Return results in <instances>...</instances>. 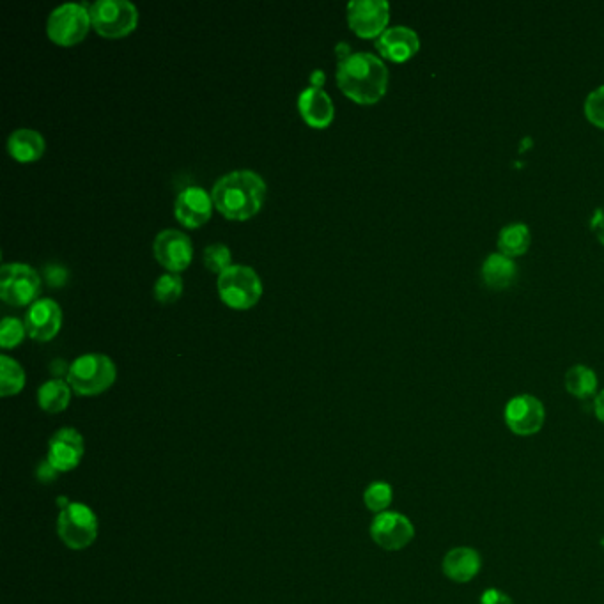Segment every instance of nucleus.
<instances>
[{
    "label": "nucleus",
    "mask_w": 604,
    "mask_h": 604,
    "mask_svg": "<svg viewBox=\"0 0 604 604\" xmlns=\"http://www.w3.org/2000/svg\"><path fill=\"white\" fill-rule=\"evenodd\" d=\"M84 452L86 443L82 434L73 427H64L50 438L47 461L59 473L71 472L80 465Z\"/></svg>",
    "instance_id": "obj_13"
},
{
    "label": "nucleus",
    "mask_w": 604,
    "mask_h": 604,
    "mask_svg": "<svg viewBox=\"0 0 604 604\" xmlns=\"http://www.w3.org/2000/svg\"><path fill=\"white\" fill-rule=\"evenodd\" d=\"M390 4L387 0H351L348 4L349 27L362 38H380L387 31Z\"/></svg>",
    "instance_id": "obj_11"
},
{
    "label": "nucleus",
    "mask_w": 604,
    "mask_h": 604,
    "mask_svg": "<svg viewBox=\"0 0 604 604\" xmlns=\"http://www.w3.org/2000/svg\"><path fill=\"white\" fill-rule=\"evenodd\" d=\"M337 84L351 100L371 105L387 93V64L371 52H351L337 62Z\"/></svg>",
    "instance_id": "obj_1"
},
{
    "label": "nucleus",
    "mask_w": 604,
    "mask_h": 604,
    "mask_svg": "<svg viewBox=\"0 0 604 604\" xmlns=\"http://www.w3.org/2000/svg\"><path fill=\"white\" fill-rule=\"evenodd\" d=\"M45 275H47L50 286H62L66 282V279H68V270L64 266H61V264H52V266H47Z\"/></svg>",
    "instance_id": "obj_30"
},
{
    "label": "nucleus",
    "mask_w": 604,
    "mask_h": 604,
    "mask_svg": "<svg viewBox=\"0 0 604 604\" xmlns=\"http://www.w3.org/2000/svg\"><path fill=\"white\" fill-rule=\"evenodd\" d=\"M38 481L43 482V484H50V482H54L57 479V475L59 472L55 470L54 466L50 465L48 461H43L41 465L38 466Z\"/></svg>",
    "instance_id": "obj_32"
},
{
    "label": "nucleus",
    "mask_w": 604,
    "mask_h": 604,
    "mask_svg": "<svg viewBox=\"0 0 604 604\" xmlns=\"http://www.w3.org/2000/svg\"><path fill=\"white\" fill-rule=\"evenodd\" d=\"M518 277V266L514 259L502 252L489 254L482 263V279L493 289H505Z\"/></svg>",
    "instance_id": "obj_20"
},
{
    "label": "nucleus",
    "mask_w": 604,
    "mask_h": 604,
    "mask_svg": "<svg viewBox=\"0 0 604 604\" xmlns=\"http://www.w3.org/2000/svg\"><path fill=\"white\" fill-rule=\"evenodd\" d=\"M566 388L569 394L578 399H587L596 394L597 376L587 365H573L566 374Z\"/></svg>",
    "instance_id": "obj_23"
},
{
    "label": "nucleus",
    "mask_w": 604,
    "mask_h": 604,
    "mask_svg": "<svg viewBox=\"0 0 604 604\" xmlns=\"http://www.w3.org/2000/svg\"><path fill=\"white\" fill-rule=\"evenodd\" d=\"M481 604H514V601L500 590L489 589L482 594Z\"/></svg>",
    "instance_id": "obj_31"
},
{
    "label": "nucleus",
    "mask_w": 604,
    "mask_h": 604,
    "mask_svg": "<svg viewBox=\"0 0 604 604\" xmlns=\"http://www.w3.org/2000/svg\"><path fill=\"white\" fill-rule=\"evenodd\" d=\"M211 197L224 217L247 220L261 210L266 199V183L250 169L227 172L213 185Z\"/></svg>",
    "instance_id": "obj_2"
},
{
    "label": "nucleus",
    "mask_w": 604,
    "mask_h": 604,
    "mask_svg": "<svg viewBox=\"0 0 604 604\" xmlns=\"http://www.w3.org/2000/svg\"><path fill=\"white\" fill-rule=\"evenodd\" d=\"M57 532L70 550H87L98 537V518L91 507L70 502L59 512Z\"/></svg>",
    "instance_id": "obj_6"
},
{
    "label": "nucleus",
    "mask_w": 604,
    "mask_h": 604,
    "mask_svg": "<svg viewBox=\"0 0 604 604\" xmlns=\"http://www.w3.org/2000/svg\"><path fill=\"white\" fill-rule=\"evenodd\" d=\"M41 277L31 264L6 263L0 268V296L9 305H29L38 300Z\"/></svg>",
    "instance_id": "obj_8"
},
{
    "label": "nucleus",
    "mask_w": 604,
    "mask_h": 604,
    "mask_svg": "<svg viewBox=\"0 0 604 604\" xmlns=\"http://www.w3.org/2000/svg\"><path fill=\"white\" fill-rule=\"evenodd\" d=\"M594 411H596V417L599 419V422H603L604 424V390L597 394Z\"/></svg>",
    "instance_id": "obj_33"
},
{
    "label": "nucleus",
    "mask_w": 604,
    "mask_h": 604,
    "mask_svg": "<svg viewBox=\"0 0 604 604\" xmlns=\"http://www.w3.org/2000/svg\"><path fill=\"white\" fill-rule=\"evenodd\" d=\"M213 206V197L202 186H186L176 197L174 211L181 224L195 229L210 220Z\"/></svg>",
    "instance_id": "obj_15"
},
{
    "label": "nucleus",
    "mask_w": 604,
    "mask_h": 604,
    "mask_svg": "<svg viewBox=\"0 0 604 604\" xmlns=\"http://www.w3.org/2000/svg\"><path fill=\"white\" fill-rule=\"evenodd\" d=\"M27 333L36 341H50L61 330L62 309L52 298H38L25 312Z\"/></svg>",
    "instance_id": "obj_14"
},
{
    "label": "nucleus",
    "mask_w": 604,
    "mask_h": 604,
    "mask_svg": "<svg viewBox=\"0 0 604 604\" xmlns=\"http://www.w3.org/2000/svg\"><path fill=\"white\" fill-rule=\"evenodd\" d=\"M153 252L158 263L169 272L179 273L188 268L194 257V243L188 234L178 229H163L156 234Z\"/></svg>",
    "instance_id": "obj_10"
},
{
    "label": "nucleus",
    "mask_w": 604,
    "mask_h": 604,
    "mask_svg": "<svg viewBox=\"0 0 604 604\" xmlns=\"http://www.w3.org/2000/svg\"><path fill=\"white\" fill-rule=\"evenodd\" d=\"M585 116L590 123L604 128V84L597 87L585 100Z\"/></svg>",
    "instance_id": "obj_29"
},
{
    "label": "nucleus",
    "mask_w": 604,
    "mask_h": 604,
    "mask_svg": "<svg viewBox=\"0 0 604 604\" xmlns=\"http://www.w3.org/2000/svg\"><path fill=\"white\" fill-rule=\"evenodd\" d=\"M376 48L385 59L404 62L419 52L420 38L417 32L406 25H394L376 39Z\"/></svg>",
    "instance_id": "obj_16"
},
{
    "label": "nucleus",
    "mask_w": 604,
    "mask_h": 604,
    "mask_svg": "<svg viewBox=\"0 0 604 604\" xmlns=\"http://www.w3.org/2000/svg\"><path fill=\"white\" fill-rule=\"evenodd\" d=\"M218 293L234 309H248L263 295V282L247 264H231L218 275Z\"/></svg>",
    "instance_id": "obj_4"
},
{
    "label": "nucleus",
    "mask_w": 604,
    "mask_h": 604,
    "mask_svg": "<svg viewBox=\"0 0 604 604\" xmlns=\"http://www.w3.org/2000/svg\"><path fill=\"white\" fill-rule=\"evenodd\" d=\"M482 560L479 551L466 546L452 548L443 557V574L456 583H468L481 571Z\"/></svg>",
    "instance_id": "obj_18"
},
{
    "label": "nucleus",
    "mask_w": 604,
    "mask_h": 604,
    "mask_svg": "<svg viewBox=\"0 0 604 604\" xmlns=\"http://www.w3.org/2000/svg\"><path fill=\"white\" fill-rule=\"evenodd\" d=\"M89 11L94 29L105 38L126 36L139 24V11L130 0H96Z\"/></svg>",
    "instance_id": "obj_7"
},
{
    "label": "nucleus",
    "mask_w": 604,
    "mask_h": 604,
    "mask_svg": "<svg viewBox=\"0 0 604 604\" xmlns=\"http://www.w3.org/2000/svg\"><path fill=\"white\" fill-rule=\"evenodd\" d=\"M71 399V387L68 381L61 378L48 380L39 387L38 403L41 410L47 413H61L68 408Z\"/></svg>",
    "instance_id": "obj_21"
},
{
    "label": "nucleus",
    "mask_w": 604,
    "mask_h": 604,
    "mask_svg": "<svg viewBox=\"0 0 604 604\" xmlns=\"http://www.w3.org/2000/svg\"><path fill=\"white\" fill-rule=\"evenodd\" d=\"M27 326L22 319L6 316L0 321V346L2 348H15L24 341Z\"/></svg>",
    "instance_id": "obj_27"
},
{
    "label": "nucleus",
    "mask_w": 604,
    "mask_h": 604,
    "mask_svg": "<svg viewBox=\"0 0 604 604\" xmlns=\"http://www.w3.org/2000/svg\"><path fill=\"white\" fill-rule=\"evenodd\" d=\"M25 371L15 358L2 355L0 357V394L2 397L15 395L24 388Z\"/></svg>",
    "instance_id": "obj_24"
},
{
    "label": "nucleus",
    "mask_w": 604,
    "mask_h": 604,
    "mask_svg": "<svg viewBox=\"0 0 604 604\" xmlns=\"http://www.w3.org/2000/svg\"><path fill=\"white\" fill-rule=\"evenodd\" d=\"M183 293V279L179 273L167 272L155 280L153 295L162 303H172Z\"/></svg>",
    "instance_id": "obj_26"
},
{
    "label": "nucleus",
    "mask_w": 604,
    "mask_h": 604,
    "mask_svg": "<svg viewBox=\"0 0 604 604\" xmlns=\"http://www.w3.org/2000/svg\"><path fill=\"white\" fill-rule=\"evenodd\" d=\"M505 424L518 436H534L546 422L544 404L530 394L512 397L505 406Z\"/></svg>",
    "instance_id": "obj_9"
},
{
    "label": "nucleus",
    "mask_w": 604,
    "mask_h": 604,
    "mask_svg": "<svg viewBox=\"0 0 604 604\" xmlns=\"http://www.w3.org/2000/svg\"><path fill=\"white\" fill-rule=\"evenodd\" d=\"M310 84L312 87H321L325 84V73L321 70L312 71L310 75Z\"/></svg>",
    "instance_id": "obj_34"
},
{
    "label": "nucleus",
    "mask_w": 604,
    "mask_h": 604,
    "mask_svg": "<svg viewBox=\"0 0 604 604\" xmlns=\"http://www.w3.org/2000/svg\"><path fill=\"white\" fill-rule=\"evenodd\" d=\"M116 376L112 358L103 353H86L73 360L66 381L78 395H98L114 385Z\"/></svg>",
    "instance_id": "obj_3"
},
{
    "label": "nucleus",
    "mask_w": 604,
    "mask_h": 604,
    "mask_svg": "<svg viewBox=\"0 0 604 604\" xmlns=\"http://www.w3.org/2000/svg\"><path fill=\"white\" fill-rule=\"evenodd\" d=\"M392 498H394V491L388 482H372L371 486L365 489L364 504L369 511L381 514L387 512L392 504Z\"/></svg>",
    "instance_id": "obj_25"
},
{
    "label": "nucleus",
    "mask_w": 604,
    "mask_h": 604,
    "mask_svg": "<svg viewBox=\"0 0 604 604\" xmlns=\"http://www.w3.org/2000/svg\"><path fill=\"white\" fill-rule=\"evenodd\" d=\"M204 264L206 268L211 272H217L218 275L227 270L231 266V248L227 247L225 243H211L208 247L204 248Z\"/></svg>",
    "instance_id": "obj_28"
},
{
    "label": "nucleus",
    "mask_w": 604,
    "mask_h": 604,
    "mask_svg": "<svg viewBox=\"0 0 604 604\" xmlns=\"http://www.w3.org/2000/svg\"><path fill=\"white\" fill-rule=\"evenodd\" d=\"M91 25V11L86 2H64L48 15L47 31L54 43L70 47L86 38Z\"/></svg>",
    "instance_id": "obj_5"
},
{
    "label": "nucleus",
    "mask_w": 604,
    "mask_h": 604,
    "mask_svg": "<svg viewBox=\"0 0 604 604\" xmlns=\"http://www.w3.org/2000/svg\"><path fill=\"white\" fill-rule=\"evenodd\" d=\"M371 537L374 543L387 551L406 548L415 537V527L410 519L399 512H381L372 519Z\"/></svg>",
    "instance_id": "obj_12"
},
{
    "label": "nucleus",
    "mask_w": 604,
    "mask_h": 604,
    "mask_svg": "<svg viewBox=\"0 0 604 604\" xmlns=\"http://www.w3.org/2000/svg\"><path fill=\"white\" fill-rule=\"evenodd\" d=\"M45 137L32 128H18L8 139L9 155L18 162H34L45 153Z\"/></svg>",
    "instance_id": "obj_19"
},
{
    "label": "nucleus",
    "mask_w": 604,
    "mask_h": 604,
    "mask_svg": "<svg viewBox=\"0 0 604 604\" xmlns=\"http://www.w3.org/2000/svg\"><path fill=\"white\" fill-rule=\"evenodd\" d=\"M532 241V234L527 224L523 222H512L502 227L498 234V248L505 256H521L527 252Z\"/></svg>",
    "instance_id": "obj_22"
},
{
    "label": "nucleus",
    "mask_w": 604,
    "mask_h": 604,
    "mask_svg": "<svg viewBox=\"0 0 604 604\" xmlns=\"http://www.w3.org/2000/svg\"><path fill=\"white\" fill-rule=\"evenodd\" d=\"M298 109L303 119L314 128H325L332 123L335 114L332 98L323 87L309 86L303 89L298 96Z\"/></svg>",
    "instance_id": "obj_17"
}]
</instances>
